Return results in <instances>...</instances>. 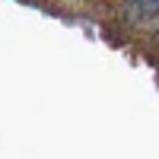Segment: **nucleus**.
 <instances>
[{
    "label": "nucleus",
    "instance_id": "obj_1",
    "mask_svg": "<svg viewBox=\"0 0 159 159\" xmlns=\"http://www.w3.org/2000/svg\"><path fill=\"white\" fill-rule=\"evenodd\" d=\"M124 13L134 25H153L159 19V0H127Z\"/></svg>",
    "mask_w": 159,
    "mask_h": 159
}]
</instances>
